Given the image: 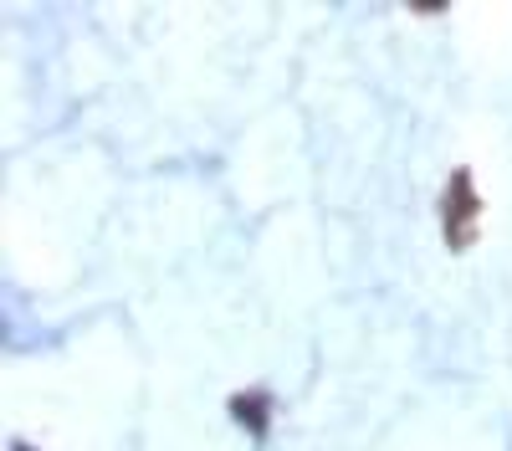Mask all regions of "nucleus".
<instances>
[{
    "mask_svg": "<svg viewBox=\"0 0 512 451\" xmlns=\"http://www.w3.org/2000/svg\"><path fill=\"white\" fill-rule=\"evenodd\" d=\"M231 416H241L251 426V436H262L267 431V400L262 395H236L231 400Z\"/></svg>",
    "mask_w": 512,
    "mask_h": 451,
    "instance_id": "obj_2",
    "label": "nucleus"
},
{
    "mask_svg": "<svg viewBox=\"0 0 512 451\" xmlns=\"http://www.w3.org/2000/svg\"><path fill=\"white\" fill-rule=\"evenodd\" d=\"M441 211H446L451 246H466V241H472V216L482 211V200L472 195V175H466V170H456V175H451V200L441 205Z\"/></svg>",
    "mask_w": 512,
    "mask_h": 451,
    "instance_id": "obj_1",
    "label": "nucleus"
}]
</instances>
